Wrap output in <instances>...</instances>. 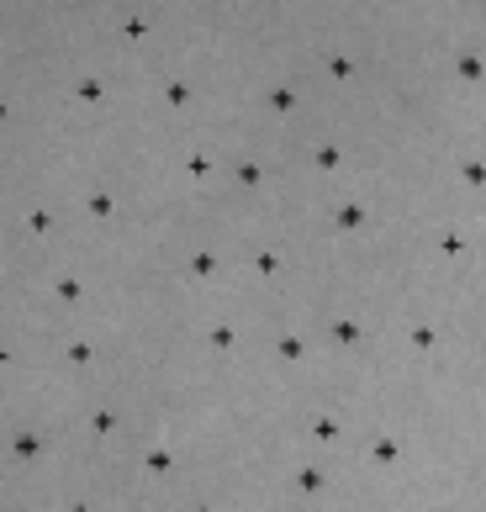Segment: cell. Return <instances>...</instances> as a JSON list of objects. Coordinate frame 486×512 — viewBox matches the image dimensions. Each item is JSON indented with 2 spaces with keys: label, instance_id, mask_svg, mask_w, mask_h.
<instances>
[]
</instances>
